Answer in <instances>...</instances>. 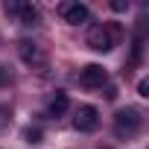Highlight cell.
I'll return each mask as SVG.
<instances>
[{
	"instance_id": "cell-12",
	"label": "cell",
	"mask_w": 149,
	"mask_h": 149,
	"mask_svg": "<svg viewBox=\"0 0 149 149\" xmlns=\"http://www.w3.org/2000/svg\"><path fill=\"white\" fill-rule=\"evenodd\" d=\"M137 94H140V97H149V82H146V79L137 82Z\"/></svg>"
},
{
	"instance_id": "cell-5",
	"label": "cell",
	"mask_w": 149,
	"mask_h": 149,
	"mask_svg": "<svg viewBox=\"0 0 149 149\" xmlns=\"http://www.w3.org/2000/svg\"><path fill=\"white\" fill-rule=\"evenodd\" d=\"M58 15L67 21V24H73V26H79V24H85L88 21V6L85 3H79V0H76V3H58Z\"/></svg>"
},
{
	"instance_id": "cell-4",
	"label": "cell",
	"mask_w": 149,
	"mask_h": 149,
	"mask_svg": "<svg viewBox=\"0 0 149 149\" xmlns=\"http://www.w3.org/2000/svg\"><path fill=\"white\" fill-rule=\"evenodd\" d=\"M79 82H82L85 88H102V85L108 82V70H105L102 64H85V67L79 70Z\"/></svg>"
},
{
	"instance_id": "cell-13",
	"label": "cell",
	"mask_w": 149,
	"mask_h": 149,
	"mask_svg": "<svg viewBox=\"0 0 149 149\" xmlns=\"http://www.w3.org/2000/svg\"><path fill=\"white\" fill-rule=\"evenodd\" d=\"M111 9H114V12H126V9H129V3H126V0H114Z\"/></svg>"
},
{
	"instance_id": "cell-14",
	"label": "cell",
	"mask_w": 149,
	"mask_h": 149,
	"mask_svg": "<svg viewBox=\"0 0 149 149\" xmlns=\"http://www.w3.org/2000/svg\"><path fill=\"white\" fill-rule=\"evenodd\" d=\"M102 149H111V146H102Z\"/></svg>"
},
{
	"instance_id": "cell-6",
	"label": "cell",
	"mask_w": 149,
	"mask_h": 149,
	"mask_svg": "<svg viewBox=\"0 0 149 149\" xmlns=\"http://www.w3.org/2000/svg\"><path fill=\"white\" fill-rule=\"evenodd\" d=\"M73 126H76L79 132H94L100 126V111L94 105H82L76 111V117H73Z\"/></svg>"
},
{
	"instance_id": "cell-11",
	"label": "cell",
	"mask_w": 149,
	"mask_h": 149,
	"mask_svg": "<svg viewBox=\"0 0 149 149\" xmlns=\"http://www.w3.org/2000/svg\"><path fill=\"white\" fill-rule=\"evenodd\" d=\"M21 9V0H12V3H6V15H18Z\"/></svg>"
},
{
	"instance_id": "cell-10",
	"label": "cell",
	"mask_w": 149,
	"mask_h": 149,
	"mask_svg": "<svg viewBox=\"0 0 149 149\" xmlns=\"http://www.w3.org/2000/svg\"><path fill=\"white\" fill-rule=\"evenodd\" d=\"M9 82H12V70H9L6 64H0V88L9 85Z\"/></svg>"
},
{
	"instance_id": "cell-8",
	"label": "cell",
	"mask_w": 149,
	"mask_h": 149,
	"mask_svg": "<svg viewBox=\"0 0 149 149\" xmlns=\"http://www.w3.org/2000/svg\"><path fill=\"white\" fill-rule=\"evenodd\" d=\"M18 21H21L24 26H32V24L38 21V9H35L32 3H21V9H18Z\"/></svg>"
},
{
	"instance_id": "cell-2",
	"label": "cell",
	"mask_w": 149,
	"mask_h": 149,
	"mask_svg": "<svg viewBox=\"0 0 149 149\" xmlns=\"http://www.w3.org/2000/svg\"><path fill=\"white\" fill-rule=\"evenodd\" d=\"M140 126H143V117H140V111L137 108H120L117 114H114V132L120 134V137H134L137 132H140Z\"/></svg>"
},
{
	"instance_id": "cell-7",
	"label": "cell",
	"mask_w": 149,
	"mask_h": 149,
	"mask_svg": "<svg viewBox=\"0 0 149 149\" xmlns=\"http://www.w3.org/2000/svg\"><path fill=\"white\" fill-rule=\"evenodd\" d=\"M67 105H70L67 94H64V91H56V97L50 100V117H61V114L67 111Z\"/></svg>"
},
{
	"instance_id": "cell-9",
	"label": "cell",
	"mask_w": 149,
	"mask_h": 149,
	"mask_svg": "<svg viewBox=\"0 0 149 149\" xmlns=\"http://www.w3.org/2000/svg\"><path fill=\"white\" fill-rule=\"evenodd\" d=\"M24 137H26V143H38V140H41V129H32V126H29V129L24 132Z\"/></svg>"
},
{
	"instance_id": "cell-1",
	"label": "cell",
	"mask_w": 149,
	"mask_h": 149,
	"mask_svg": "<svg viewBox=\"0 0 149 149\" xmlns=\"http://www.w3.org/2000/svg\"><path fill=\"white\" fill-rule=\"evenodd\" d=\"M117 38H120V26H117V24H94V26L88 29V47L97 50V53L114 50Z\"/></svg>"
},
{
	"instance_id": "cell-3",
	"label": "cell",
	"mask_w": 149,
	"mask_h": 149,
	"mask_svg": "<svg viewBox=\"0 0 149 149\" xmlns=\"http://www.w3.org/2000/svg\"><path fill=\"white\" fill-rule=\"evenodd\" d=\"M18 56H21L24 64H29L32 70H44V67H47V53H44L35 41H21V44H18Z\"/></svg>"
}]
</instances>
